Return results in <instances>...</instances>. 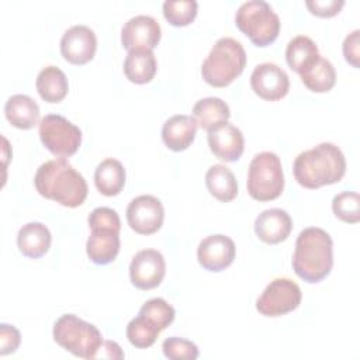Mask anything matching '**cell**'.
<instances>
[{
	"label": "cell",
	"instance_id": "6da1fadb",
	"mask_svg": "<svg viewBox=\"0 0 360 360\" xmlns=\"http://www.w3.org/2000/svg\"><path fill=\"white\" fill-rule=\"evenodd\" d=\"M34 184L42 197L69 208L82 205L89 191L84 177L65 158L42 163L34 176Z\"/></svg>",
	"mask_w": 360,
	"mask_h": 360
},
{
	"label": "cell",
	"instance_id": "7a4b0ae2",
	"mask_svg": "<svg viewBox=\"0 0 360 360\" xmlns=\"http://www.w3.org/2000/svg\"><path fill=\"white\" fill-rule=\"evenodd\" d=\"M297 183L305 188H319L340 181L346 173V159L339 146L322 142L301 152L292 165Z\"/></svg>",
	"mask_w": 360,
	"mask_h": 360
},
{
	"label": "cell",
	"instance_id": "3957f363",
	"mask_svg": "<svg viewBox=\"0 0 360 360\" xmlns=\"http://www.w3.org/2000/svg\"><path fill=\"white\" fill-rule=\"evenodd\" d=\"M333 266V242L322 228L302 229L295 240L292 269L295 274L309 284L322 281Z\"/></svg>",
	"mask_w": 360,
	"mask_h": 360
},
{
	"label": "cell",
	"instance_id": "277c9868",
	"mask_svg": "<svg viewBox=\"0 0 360 360\" xmlns=\"http://www.w3.org/2000/svg\"><path fill=\"white\" fill-rule=\"evenodd\" d=\"M246 65V52L243 45L231 38H219L211 48L208 56L201 65V76L212 87L229 86Z\"/></svg>",
	"mask_w": 360,
	"mask_h": 360
},
{
	"label": "cell",
	"instance_id": "5b68a950",
	"mask_svg": "<svg viewBox=\"0 0 360 360\" xmlns=\"http://www.w3.org/2000/svg\"><path fill=\"white\" fill-rule=\"evenodd\" d=\"M90 236L86 243L89 259L96 264H108L120 252L121 221L115 210L108 207L94 208L89 218Z\"/></svg>",
	"mask_w": 360,
	"mask_h": 360
},
{
	"label": "cell",
	"instance_id": "8992f818",
	"mask_svg": "<svg viewBox=\"0 0 360 360\" xmlns=\"http://www.w3.org/2000/svg\"><path fill=\"white\" fill-rule=\"evenodd\" d=\"M53 340L66 352L82 359H94L103 336L97 326L73 314H65L53 325Z\"/></svg>",
	"mask_w": 360,
	"mask_h": 360
},
{
	"label": "cell",
	"instance_id": "52a82bcc",
	"mask_svg": "<svg viewBox=\"0 0 360 360\" xmlns=\"http://www.w3.org/2000/svg\"><path fill=\"white\" fill-rule=\"evenodd\" d=\"M235 24L256 46L273 44L278 37L281 25L271 6L263 0L242 3L236 10Z\"/></svg>",
	"mask_w": 360,
	"mask_h": 360
},
{
	"label": "cell",
	"instance_id": "ba28073f",
	"mask_svg": "<svg viewBox=\"0 0 360 360\" xmlns=\"http://www.w3.org/2000/svg\"><path fill=\"white\" fill-rule=\"evenodd\" d=\"M284 190V173L280 158L274 152L255 155L248 172V193L256 201H271Z\"/></svg>",
	"mask_w": 360,
	"mask_h": 360
},
{
	"label": "cell",
	"instance_id": "9c48e42d",
	"mask_svg": "<svg viewBox=\"0 0 360 360\" xmlns=\"http://www.w3.org/2000/svg\"><path fill=\"white\" fill-rule=\"evenodd\" d=\"M38 134L42 145L58 158L75 155L82 143V131L68 118L58 114H48L38 124Z\"/></svg>",
	"mask_w": 360,
	"mask_h": 360
},
{
	"label": "cell",
	"instance_id": "30bf717a",
	"mask_svg": "<svg viewBox=\"0 0 360 360\" xmlns=\"http://www.w3.org/2000/svg\"><path fill=\"white\" fill-rule=\"evenodd\" d=\"M300 285L287 277L274 278L267 284L256 301V309L263 316H281L298 308L301 304Z\"/></svg>",
	"mask_w": 360,
	"mask_h": 360
},
{
	"label": "cell",
	"instance_id": "8fae6325",
	"mask_svg": "<svg viewBox=\"0 0 360 360\" xmlns=\"http://www.w3.org/2000/svg\"><path fill=\"white\" fill-rule=\"evenodd\" d=\"M165 210L159 198L142 194L135 197L127 207V221L132 231L139 235H152L163 225Z\"/></svg>",
	"mask_w": 360,
	"mask_h": 360
},
{
	"label": "cell",
	"instance_id": "7c38bea8",
	"mask_svg": "<svg viewBox=\"0 0 360 360\" xmlns=\"http://www.w3.org/2000/svg\"><path fill=\"white\" fill-rule=\"evenodd\" d=\"M166 274V262L156 249L139 250L131 260L129 278L139 290H152L158 287Z\"/></svg>",
	"mask_w": 360,
	"mask_h": 360
},
{
	"label": "cell",
	"instance_id": "4fadbf2b",
	"mask_svg": "<svg viewBox=\"0 0 360 360\" xmlns=\"http://www.w3.org/2000/svg\"><path fill=\"white\" fill-rule=\"evenodd\" d=\"M97 38L87 25H73L65 31L60 39V53L72 65H86L94 58Z\"/></svg>",
	"mask_w": 360,
	"mask_h": 360
},
{
	"label": "cell",
	"instance_id": "5bb4252c",
	"mask_svg": "<svg viewBox=\"0 0 360 360\" xmlns=\"http://www.w3.org/2000/svg\"><path fill=\"white\" fill-rule=\"evenodd\" d=\"M252 90L263 100L277 101L285 97L290 90L288 75L276 63L264 62L257 65L250 75Z\"/></svg>",
	"mask_w": 360,
	"mask_h": 360
},
{
	"label": "cell",
	"instance_id": "9a60e30c",
	"mask_svg": "<svg viewBox=\"0 0 360 360\" xmlns=\"http://www.w3.org/2000/svg\"><path fill=\"white\" fill-rule=\"evenodd\" d=\"M162 30L159 22L150 15L131 17L121 30V44L127 51L153 49L160 41Z\"/></svg>",
	"mask_w": 360,
	"mask_h": 360
},
{
	"label": "cell",
	"instance_id": "2e32d148",
	"mask_svg": "<svg viewBox=\"0 0 360 360\" xmlns=\"http://www.w3.org/2000/svg\"><path fill=\"white\" fill-rule=\"evenodd\" d=\"M236 248L233 240L222 233L204 238L197 248L198 263L208 271H222L235 259Z\"/></svg>",
	"mask_w": 360,
	"mask_h": 360
},
{
	"label": "cell",
	"instance_id": "e0dca14e",
	"mask_svg": "<svg viewBox=\"0 0 360 360\" xmlns=\"http://www.w3.org/2000/svg\"><path fill=\"white\" fill-rule=\"evenodd\" d=\"M208 146L211 152L224 162H236L245 149L242 131L228 121L219 122L207 131Z\"/></svg>",
	"mask_w": 360,
	"mask_h": 360
},
{
	"label": "cell",
	"instance_id": "ac0fdd59",
	"mask_svg": "<svg viewBox=\"0 0 360 360\" xmlns=\"http://www.w3.org/2000/svg\"><path fill=\"white\" fill-rule=\"evenodd\" d=\"M292 229V219L285 210L270 208L262 211L255 219V233L260 240L276 245L285 240Z\"/></svg>",
	"mask_w": 360,
	"mask_h": 360
},
{
	"label": "cell",
	"instance_id": "d6986e66",
	"mask_svg": "<svg viewBox=\"0 0 360 360\" xmlns=\"http://www.w3.org/2000/svg\"><path fill=\"white\" fill-rule=\"evenodd\" d=\"M197 127L195 120L190 115H173L162 127V141L173 152L186 150L195 138Z\"/></svg>",
	"mask_w": 360,
	"mask_h": 360
},
{
	"label": "cell",
	"instance_id": "ffe728a7",
	"mask_svg": "<svg viewBox=\"0 0 360 360\" xmlns=\"http://www.w3.org/2000/svg\"><path fill=\"white\" fill-rule=\"evenodd\" d=\"M52 235L46 225L41 222H28L22 225L17 233V245L20 252L30 259L42 257L51 248Z\"/></svg>",
	"mask_w": 360,
	"mask_h": 360
},
{
	"label": "cell",
	"instance_id": "44dd1931",
	"mask_svg": "<svg viewBox=\"0 0 360 360\" xmlns=\"http://www.w3.org/2000/svg\"><path fill=\"white\" fill-rule=\"evenodd\" d=\"M7 121L18 129H31L38 124L39 107L27 94H14L4 104Z\"/></svg>",
	"mask_w": 360,
	"mask_h": 360
},
{
	"label": "cell",
	"instance_id": "7402d4cb",
	"mask_svg": "<svg viewBox=\"0 0 360 360\" xmlns=\"http://www.w3.org/2000/svg\"><path fill=\"white\" fill-rule=\"evenodd\" d=\"M94 184L105 197L120 194L125 186V169L122 163L114 158L101 160L94 172Z\"/></svg>",
	"mask_w": 360,
	"mask_h": 360
},
{
	"label": "cell",
	"instance_id": "603a6c76",
	"mask_svg": "<svg viewBox=\"0 0 360 360\" xmlns=\"http://www.w3.org/2000/svg\"><path fill=\"white\" fill-rule=\"evenodd\" d=\"M156 58L150 49H132L124 62L127 79L135 84L149 83L156 75Z\"/></svg>",
	"mask_w": 360,
	"mask_h": 360
},
{
	"label": "cell",
	"instance_id": "cb8c5ba5",
	"mask_svg": "<svg viewBox=\"0 0 360 360\" xmlns=\"http://www.w3.org/2000/svg\"><path fill=\"white\" fill-rule=\"evenodd\" d=\"M35 86L41 98L52 104L62 101L69 90L66 75L59 68L52 65L44 68L38 73Z\"/></svg>",
	"mask_w": 360,
	"mask_h": 360
},
{
	"label": "cell",
	"instance_id": "d4e9b609",
	"mask_svg": "<svg viewBox=\"0 0 360 360\" xmlns=\"http://www.w3.org/2000/svg\"><path fill=\"white\" fill-rule=\"evenodd\" d=\"M205 186L210 194L222 201H232L238 195V183L235 174L225 165H212L205 173Z\"/></svg>",
	"mask_w": 360,
	"mask_h": 360
},
{
	"label": "cell",
	"instance_id": "484cf974",
	"mask_svg": "<svg viewBox=\"0 0 360 360\" xmlns=\"http://www.w3.org/2000/svg\"><path fill=\"white\" fill-rule=\"evenodd\" d=\"M302 83L314 93H326L336 83V72L330 60L318 56L302 73H300Z\"/></svg>",
	"mask_w": 360,
	"mask_h": 360
},
{
	"label": "cell",
	"instance_id": "4316f807",
	"mask_svg": "<svg viewBox=\"0 0 360 360\" xmlns=\"http://www.w3.org/2000/svg\"><path fill=\"white\" fill-rule=\"evenodd\" d=\"M231 111L228 104L219 97H205L198 100L193 107V118L201 129H211L219 122L228 121Z\"/></svg>",
	"mask_w": 360,
	"mask_h": 360
},
{
	"label": "cell",
	"instance_id": "83f0119b",
	"mask_svg": "<svg viewBox=\"0 0 360 360\" xmlns=\"http://www.w3.org/2000/svg\"><path fill=\"white\" fill-rule=\"evenodd\" d=\"M318 56L319 51L316 44L305 35L294 37L285 49V60L288 66L298 75L302 73Z\"/></svg>",
	"mask_w": 360,
	"mask_h": 360
},
{
	"label": "cell",
	"instance_id": "f1b7e54d",
	"mask_svg": "<svg viewBox=\"0 0 360 360\" xmlns=\"http://www.w3.org/2000/svg\"><path fill=\"white\" fill-rule=\"evenodd\" d=\"M160 330L141 314L132 318L127 325V338L136 349L150 347L156 342Z\"/></svg>",
	"mask_w": 360,
	"mask_h": 360
},
{
	"label": "cell",
	"instance_id": "f546056e",
	"mask_svg": "<svg viewBox=\"0 0 360 360\" xmlns=\"http://www.w3.org/2000/svg\"><path fill=\"white\" fill-rule=\"evenodd\" d=\"M139 314L149 319L160 332L165 330L176 316L174 308L163 298H150L139 309Z\"/></svg>",
	"mask_w": 360,
	"mask_h": 360
},
{
	"label": "cell",
	"instance_id": "4dcf8cb0",
	"mask_svg": "<svg viewBox=\"0 0 360 360\" xmlns=\"http://www.w3.org/2000/svg\"><path fill=\"white\" fill-rule=\"evenodd\" d=\"M198 3L195 0H177L163 3V15L173 27H186L197 15Z\"/></svg>",
	"mask_w": 360,
	"mask_h": 360
},
{
	"label": "cell",
	"instance_id": "1f68e13d",
	"mask_svg": "<svg viewBox=\"0 0 360 360\" xmlns=\"http://www.w3.org/2000/svg\"><path fill=\"white\" fill-rule=\"evenodd\" d=\"M333 214L347 224L360 221V197L356 191H342L332 200Z\"/></svg>",
	"mask_w": 360,
	"mask_h": 360
},
{
	"label": "cell",
	"instance_id": "d6a6232c",
	"mask_svg": "<svg viewBox=\"0 0 360 360\" xmlns=\"http://www.w3.org/2000/svg\"><path fill=\"white\" fill-rule=\"evenodd\" d=\"M162 350H163V354L172 360H181V359L194 360L200 354L195 343L183 338H176V336L165 339L162 343Z\"/></svg>",
	"mask_w": 360,
	"mask_h": 360
},
{
	"label": "cell",
	"instance_id": "836d02e7",
	"mask_svg": "<svg viewBox=\"0 0 360 360\" xmlns=\"http://www.w3.org/2000/svg\"><path fill=\"white\" fill-rule=\"evenodd\" d=\"M21 342L18 329L8 323H0V354L6 356L14 353Z\"/></svg>",
	"mask_w": 360,
	"mask_h": 360
},
{
	"label": "cell",
	"instance_id": "e575fe53",
	"mask_svg": "<svg viewBox=\"0 0 360 360\" xmlns=\"http://www.w3.org/2000/svg\"><path fill=\"white\" fill-rule=\"evenodd\" d=\"M307 7L314 15L329 18L336 15L345 6L343 0H308Z\"/></svg>",
	"mask_w": 360,
	"mask_h": 360
},
{
	"label": "cell",
	"instance_id": "d590c367",
	"mask_svg": "<svg viewBox=\"0 0 360 360\" xmlns=\"http://www.w3.org/2000/svg\"><path fill=\"white\" fill-rule=\"evenodd\" d=\"M359 35L360 31L354 30L353 32H350L343 42V55L345 59L353 66V68H359V58H360V41H359Z\"/></svg>",
	"mask_w": 360,
	"mask_h": 360
},
{
	"label": "cell",
	"instance_id": "8d00e7d4",
	"mask_svg": "<svg viewBox=\"0 0 360 360\" xmlns=\"http://www.w3.org/2000/svg\"><path fill=\"white\" fill-rule=\"evenodd\" d=\"M94 359H124V353L117 342L103 340Z\"/></svg>",
	"mask_w": 360,
	"mask_h": 360
}]
</instances>
